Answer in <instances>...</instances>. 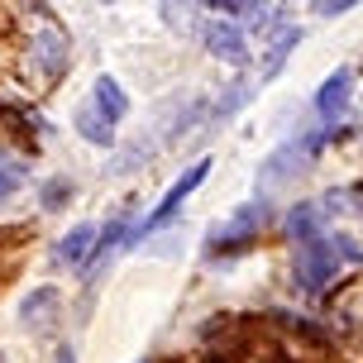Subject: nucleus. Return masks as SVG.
Here are the masks:
<instances>
[{"label":"nucleus","instance_id":"obj_5","mask_svg":"<svg viewBox=\"0 0 363 363\" xmlns=\"http://www.w3.org/2000/svg\"><path fill=\"white\" fill-rule=\"evenodd\" d=\"M67 62H72V43H67V34L62 29H38L34 34V67L48 82H57V77L67 72Z\"/></svg>","mask_w":363,"mask_h":363},{"label":"nucleus","instance_id":"obj_7","mask_svg":"<svg viewBox=\"0 0 363 363\" xmlns=\"http://www.w3.org/2000/svg\"><path fill=\"white\" fill-rule=\"evenodd\" d=\"M349 96H354V72L340 67V72L325 77V86H320V96H315V110H320L325 120H340V115L349 110Z\"/></svg>","mask_w":363,"mask_h":363},{"label":"nucleus","instance_id":"obj_2","mask_svg":"<svg viewBox=\"0 0 363 363\" xmlns=\"http://www.w3.org/2000/svg\"><path fill=\"white\" fill-rule=\"evenodd\" d=\"M320 134H311V139H291V144H282L277 153H272L268 163H263V172H258V186H277V182H287L296 167L306 163L311 153H320Z\"/></svg>","mask_w":363,"mask_h":363},{"label":"nucleus","instance_id":"obj_20","mask_svg":"<svg viewBox=\"0 0 363 363\" xmlns=\"http://www.w3.org/2000/svg\"><path fill=\"white\" fill-rule=\"evenodd\" d=\"M53 363H77V354H72V345H62V349H57V354H53Z\"/></svg>","mask_w":363,"mask_h":363},{"label":"nucleus","instance_id":"obj_15","mask_svg":"<svg viewBox=\"0 0 363 363\" xmlns=\"http://www.w3.org/2000/svg\"><path fill=\"white\" fill-rule=\"evenodd\" d=\"M72 196V182L67 177H53L43 182V191H38V201H43V211H62V201Z\"/></svg>","mask_w":363,"mask_h":363},{"label":"nucleus","instance_id":"obj_21","mask_svg":"<svg viewBox=\"0 0 363 363\" xmlns=\"http://www.w3.org/2000/svg\"><path fill=\"white\" fill-rule=\"evenodd\" d=\"M206 5H220V10H239L244 0H206Z\"/></svg>","mask_w":363,"mask_h":363},{"label":"nucleus","instance_id":"obj_9","mask_svg":"<svg viewBox=\"0 0 363 363\" xmlns=\"http://www.w3.org/2000/svg\"><path fill=\"white\" fill-rule=\"evenodd\" d=\"M91 106L101 110L110 125H120V120L129 115V96L120 91V82H115V77H96V96H91Z\"/></svg>","mask_w":363,"mask_h":363},{"label":"nucleus","instance_id":"obj_8","mask_svg":"<svg viewBox=\"0 0 363 363\" xmlns=\"http://www.w3.org/2000/svg\"><path fill=\"white\" fill-rule=\"evenodd\" d=\"M57 258L72 263V268H82L86 258H96V225H72L62 235V244H57Z\"/></svg>","mask_w":363,"mask_h":363},{"label":"nucleus","instance_id":"obj_17","mask_svg":"<svg viewBox=\"0 0 363 363\" xmlns=\"http://www.w3.org/2000/svg\"><path fill=\"white\" fill-rule=\"evenodd\" d=\"M24 186V167L19 163H0V201H10Z\"/></svg>","mask_w":363,"mask_h":363},{"label":"nucleus","instance_id":"obj_10","mask_svg":"<svg viewBox=\"0 0 363 363\" xmlns=\"http://www.w3.org/2000/svg\"><path fill=\"white\" fill-rule=\"evenodd\" d=\"M57 315V287H38L24 296V306H19V320L34 330V325H53Z\"/></svg>","mask_w":363,"mask_h":363},{"label":"nucleus","instance_id":"obj_18","mask_svg":"<svg viewBox=\"0 0 363 363\" xmlns=\"http://www.w3.org/2000/svg\"><path fill=\"white\" fill-rule=\"evenodd\" d=\"M244 101H249V86H244V82H239V86H230V96H220L216 115H235V110L244 106Z\"/></svg>","mask_w":363,"mask_h":363},{"label":"nucleus","instance_id":"obj_11","mask_svg":"<svg viewBox=\"0 0 363 363\" xmlns=\"http://www.w3.org/2000/svg\"><path fill=\"white\" fill-rule=\"evenodd\" d=\"M77 129H82V139H86V144H101V148L115 144V129H110V120L96 106H82V110H77Z\"/></svg>","mask_w":363,"mask_h":363},{"label":"nucleus","instance_id":"obj_13","mask_svg":"<svg viewBox=\"0 0 363 363\" xmlns=\"http://www.w3.org/2000/svg\"><path fill=\"white\" fill-rule=\"evenodd\" d=\"M315 230H320V211H315V201H301L287 216V235L306 244V239H315Z\"/></svg>","mask_w":363,"mask_h":363},{"label":"nucleus","instance_id":"obj_16","mask_svg":"<svg viewBox=\"0 0 363 363\" xmlns=\"http://www.w3.org/2000/svg\"><path fill=\"white\" fill-rule=\"evenodd\" d=\"M239 15L249 19V29H268V24H272V5H268V0H244Z\"/></svg>","mask_w":363,"mask_h":363},{"label":"nucleus","instance_id":"obj_22","mask_svg":"<svg viewBox=\"0 0 363 363\" xmlns=\"http://www.w3.org/2000/svg\"><path fill=\"white\" fill-rule=\"evenodd\" d=\"M144 363H148V359H144Z\"/></svg>","mask_w":363,"mask_h":363},{"label":"nucleus","instance_id":"obj_4","mask_svg":"<svg viewBox=\"0 0 363 363\" xmlns=\"http://www.w3.org/2000/svg\"><path fill=\"white\" fill-rule=\"evenodd\" d=\"M206 177H211V163H206V158L186 167V172H182V177L172 182V186H167V196L158 201V206H153V216H148V230H158V225H167V220H172V216L182 211V201L191 196V191H196V186H201Z\"/></svg>","mask_w":363,"mask_h":363},{"label":"nucleus","instance_id":"obj_14","mask_svg":"<svg viewBox=\"0 0 363 363\" xmlns=\"http://www.w3.org/2000/svg\"><path fill=\"white\" fill-rule=\"evenodd\" d=\"M120 239H125V216H115V220L106 225V235H101V244H96V268H101V263H106V258L120 249Z\"/></svg>","mask_w":363,"mask_h":363},{"label":"nucleus","instance_id":"obj_19","mask_svg":"<svg viewBox=\"0 0 363 363\" xmlns=\"http://www.w3.org/2000/svg\"><path fill=\"white\" fill-rule=\"evenodd\" d=\"M359 0H315V15H325V19H335V15H345V10H354Z\"/></svg>","mask_w":363,"mask_h":363},{"label":"nucleus","instance_id":"obj_12","mask_svg":"<svg viewBox=\"0 0 363 363\" xmlns=\"http://www.w3.org/2000/svg\"><path fill=\"white\" fill-rule=\"evenodd\" d=\"M301 43V29H277L268 43V57H263V77H277L282 72V62L291 57V48Z\"/></svg>","mask_w":363,"mask_h":363},{"label":"nucleus","instance_id":"obj_3","mask_svg":"<svg viewBox=\"0 0 363 363\" xmlns=\"http://www.w3.org/2000/svg\"><path fill=\"white\" fill-rule=\"evenodd\" d=\"M268 225H272V206H268V201H249V206H239L235 216L225 220V230L216 235V249H220V244L235 249V244H244V239L263 235Z\"/></svg>","mask_w":363,"mask_h":363},{"label":"nucleus","instance_id":"obj_1","mask_svg":"<svg viewBox=\"0 0 363 363\" xmlns=\"http://www.w3.org/2000/svg\"><path fill=\"white\" fill-rule=\"evenodd\" d=\"M359 244H354V239H306V244H301V249H296V287L301 291H320L330 282V277H335V272H340V263H359Z\"/></svg>","mask_w":363,"mask_h":363},{"label":"nucleus","instance_id":"obj_6","mask_svg":"<svg viewBox=\"0 0 363 363\" xmlns=\"http://www.w3.org/2000/svg\"><path fill=\"white\" fill-rule=\"evenodd\" d=\"M206 48H211L220 62H230V67H244V62H249V48H244V29H239V24H225V19L206 24Z\"/></svg>","mask_w":363,"mask_h":363}]
</instances>
